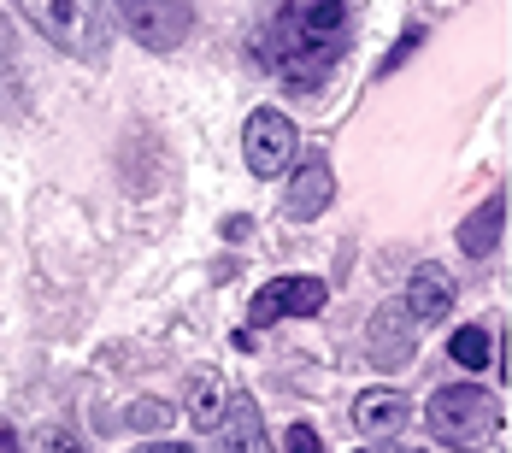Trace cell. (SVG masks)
Returning <instances> with one entry per match:
<instances>
[{
    "label": "cell",
    "instance_id": "14",
    "mask_svg": "<svg viewBox=\"0 0 512 453\" xmlns=\"http://www.w3.org/2000/svg\"><path fill=\"white\" fill-rule=\"evenodd\" d=\"M448 353H454V365H465V371H483V365H489V353H495V342H489V330H483V324H460V330H454V342H448Z\"/></svg>",
    "mask_w": 512,
    "mask_h": 453
},
{
    "label": "cell",
    "instance_id": "5",
    "mask_svg": "<svg viewBox=\"0 0 512 453\" xmlns=\"http://www.w3.org/2000/svg\"><path fill=\"white\" fill-rule=\"evenodd\" d=\"M330 289L318 277H271L254 295V324H277V318H312L324 312Z\"/></svg>",
    "mask_w": 512,
    "mask_h": 453
},
{
    "label": "cell",
    "instance_id": "18",
    "mask_svg": "<svg viewBox=\"0 0 512 453\" xmlns=\"http://www.w3.org/2000/svg\"><path fill=\"white\" fill-rule=\"evenodd\" d=\"M0 453H24V442H18V430H0Z\"/></svg>",
    "mask_w": 512,
    "mask_h": 453
},
{
    "label": "cell",
    "instance_id": "13",
    "mask_svg": "<svg viewBox=\"0 0 512 453\" xmlns=\"http://www.w3.org/2000/svg\"><path fill=\"white\" fill-rule=\"evenodd\" d=\"M224 406H230V389H224V377H218V371H201V377H189V418H195V424L218 430Z\"/></svg>",
    "mask_w": 512,
    "mask_h": 453
},
{
    "label": "cell",
    "instance_id": "12",
    "mask_svg": "<svg viewBox=\"0 0 512 453\" xmlns=\"http://www.w3.org/2000/svg\"><path fill=\"white\" fill-rule=\"evenodd\" d=\"M354 424L365 436H395V430L407 424V401H401L395 389H365L354 401Z\"/></svg>",
    "mask_w": 512,
    "mask_h": 453
},
{
    "label": "cell",
    "instance_id": "20",
    "mask_svg": "<svg viewBox=\"0 0 512 453\" xmlns=\"http://www.w3.org/2000/svg\"><path fill=\"white\" fill-rule=\"evenodd\" d=\"M395 453H424V448H395Z\"/></svg>",
    "mask_w": 512,
    "mask_h": 453
},
{
    "label": "cell",
    "instance_id": "8",
    "mask_svg": "<svg viewBox=\"0 0 512 453\" xmlns=\"http://www.w3.org/2000/svg\"><path fill=\"white\" fill-rule=\"evenodd\" d=\"M412 312V324H436L448 306H454V277L442 271V265H418L412 271V289H407V301H401Z\"/></svg>",
    "mask_w": 512,
    "mask_h": 453
},
{
    "label": "cell",
    "instance_id": "7",
    "mask_svg": "<svg viewBox=\"0 0 512 453\" xmlns=\"http://www.w3.org/2000/svg\"><path fill=\"white\" fill-rule=\"evenodd\" d=\"M336 195V177H330V159L324 153H307V165L295 171V183H289V218H318L324 206Z\"/></svg>",
    "mask_w": 512,
    "mask_h": 453
},
{
    "label": "cell",
    "instance_id": "17",
    "mask_svg": "<svg viewBox=\"0 0 512 453\" xmlns=\"http://www.w3.org/2000/svg\"><path fill=\"white\" fill-rule=\"evenodd\" d=\"M136 453H195V448H183V442H148V448H136Z\"/></svg>",
    "mask_w": 512,
    "mask_h": 453
},
{
    "label": "cell",
    "instance_id": "1",
    "mask_svg": "<svg viewBox=\"0 0 512 453\" xmlns=\"http://www.w3.org/2000/svg\"><path fill=\"white\" fill-rule=\"evenodd\" d=\"M348 36V0H283L271 30L259 36V59L289 83H318L348 53Z\"/></svg>",
    "mask_w": 512,
    "mask_h": 453
},
{
    "label": "cell",
    "instance_id": "11",
    "mask_svg": "<svg viewBox=\"0 0 512 453\" xmlns=\"http://www.w3.org/2000/svg\"><path fill=\"white\" fill-rule=\"evenodd\" d=\"M501 230H507V195H489V201L460 224V248L471 253V259H489V253L501 248Z\"/></svg>",
    "mask_w": 512,
    "mask_h": 453
},
{
    "label": "cell",
    "instance_id": "16",
    "mask_svg": "<svg viewBox=\"0 0 512 453\" xmlns=\"http://www.w3.org/2000/svg\"><path fill=\"white\" fill-rule=\"evenodd\" d=\"M42 453H83V442L65 436V430H48V436H42Z\"/></svg>",
    "mask_w": 512,
    "mask_h": 453
},
{
    "label": "cell",
    "instance_id": "19",
    "mask_svg": "<svg viewBox=\"0 0 512 453\" xmlns=\"http://www.w3.org/2000/svg\"><path fill=\"white\" fill-rule=\"evenodd\" d=\"M365 453H395V448H365Z\"/></svg>",
    "mask_w": 512,
    "mask_h": 453
},
{
    "label": "cell",
    "instance_id": "6",
    "mask_svg": "<svg viewBox=\"0 0 512 453\" xmlns=\"http://www.w3.org/2000/svg\"><path fill=\"white\" fill-rule=\"evenodd\" d=\"M365 348H371V359L383 365V371H401L412 353H418V324H412V312L401 301L377 306L371 312V324H365Z\"/></svg>",
    "mask_w": 512,
    "mask_h": 453
},
{
    "label": "cell",
    "instance_id": "4",
    "mask_svg": "<svg viewBox=\"0 0 512 453\" xmlns=\"http://www.w3.org/2000/svg\"><path fill=\"white\" fill-rule=\"evenodd\" d=\"M242 153H248L254 177H283L295 165V124L277 106H259L248 118V130H242Z\"/></svg>",
    "mask_w": 512,
    "mask_h": 453
},
{
    "label": "cell",
    "instance_id": "9",
    "mask_svg": "<svg viewBox=\"0 0 512 453\" xmlns=\"http://www.w3.org/2000/svg\"><path fill=\"white\" fill-rule=\"evenodd\" d=\"M18 12L59 48H83V12L77 0H18Z\"/></svg>",
    "mask_w": 512,
    "mask_h": 453
},
{
    "label": "cell",
    "instance_id": "15",
    "mask_svg": "<svg viewBox=\"0 0 512 453\" xmlns=\"http://www.w3.org/2000/svg\"><path fill=\"white\" fill-rule=\"evenodd\" d=\"M283 453H324V448H318V430L295 418V424H289V436H283Z\"/></svg>",
    "mask_w": 512,
    "mask_h": 453
},
{
    "label": "cell",
    "instance_id": "2",
    "mask_svg": "<svg viewBox=\"0 0 512 453\" xmlns=\"http://www.w3.org/2000/svg\"><path fill=\"white\" fill-rule=\"evenodd\" d=\"M424 418H430V430L448 448H477L489 436V424H495V401L483 389H471V383H454V389H436L430 395Z\"/></svg>",
    "mask_w": 512,
    "mask_h": 453
},
{
    "label": "cell",
    "instance_id": "3",
    "mask_svg": "<svg viewBox=\"0 0 512 453\" xmlns=\"http://www.w3.org/2000/svg\"><path fill=\"white\" fill-rule=\"evenodd\" d=\"M112 6H118L124 30L154 53H171L189 36V24H195V6L189 0H112Z\"/></svg>",
    "mask_w": 512,
    "mask_h": 453
},
{
    "label": "cell",
    "instance_id": "10",
    "mask_svg": "<svg viewBox=\"0 0 512 453\" xmlns=\"http://www.w3.org/2000/svg\"><path fill=\"white\" fill-rule=\"evenodd\" d=\"M218 436H224V453H271L265 448V418L248 395H230L224 418H218Z\"/></svg>",
    "mask_w": 512,
    "mask_h": 453
}]
</instances>
